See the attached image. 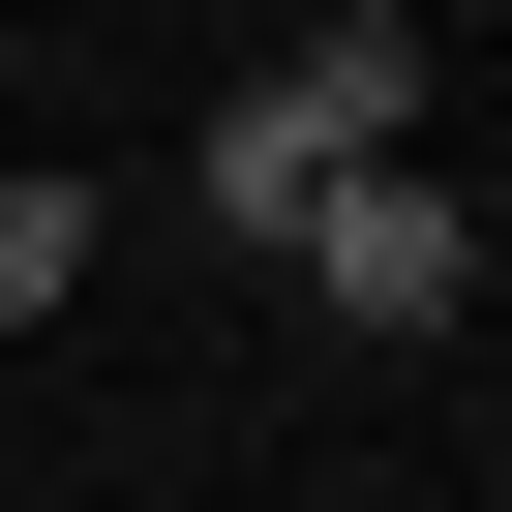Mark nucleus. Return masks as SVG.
I'll return each mask as SVG.
<instances>
[{"label":"nucleus","instance_id":"f257e3e1","mask_svg":"<svg viewBox=\"0 0 512 512\" xmlns=\"http://www.w3.org/2000/svg\"><path fill=\"white\" fill-rule=\"evenodd\" d=\"M392 151H422V31H392V0H332V31H272V61L211 91L181 211H211V241H302V211H332V181H392Z\"/></svg>","mask_w":512,"mask_h":512},{"label":"nucleus","instance_id":"f03ea898","mask_svg":"<svg viewBox=\"0 0 512 512\" xmlns=\"http://www.w3.org/2000/svg\"><path fill=\"white\" fill-rule=\"evenodd\" d=\"M272 272H302V302H332V332H452V302H482V211H452V181H422V151H392V181H332V211H302V241H272Z\"/></svg>","mask_w":512,"mask_h":512},{"label":"nucleus","instance_id":"7ed1b4c3","mask_svg":"<svg viewBox=\"0 0 512 512\" xmlns=\"http://www.w3.org/2000/svg\"><path fill=\"white\" fill-rule=\"evenodd\" d=\"M91 241H121V181H0V332H61V302H91Z\"/></svg>","mask_w":512,"mask_h":512}]
</instances>
